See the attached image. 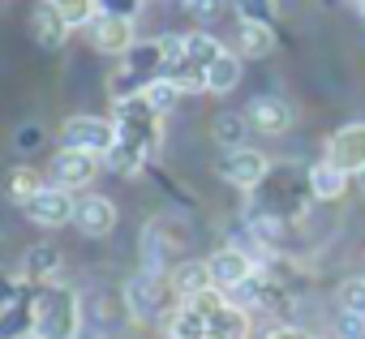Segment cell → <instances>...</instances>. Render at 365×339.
Instances as JSON below:
<instances>
[{
    "mask_svg": "<svg viewBox=\"0 0 365 339\" xmlns=\"http://www.w3.org/2000/svg\"><path fill=\"white\" fill-rule=\"evenodd\" d=\"M207 262H211L215 288H224V292H232V288H237L241 279H250V275L258 271V258H254V254H245V249H237V245H228V249L211 254Z\"/></svg>",
    "mask_w": 365,
    "mask_h": 339,
    "instance_id": "cell-10",
    "label": "cell"
},
{
    "mask_svg": "<svg viewBox=\"0 0 365 339\" xmlns=\"http://www.w3.org/2000/svg\"><path fill=\"white\" fill-rule=\"evenodd\" d=\"M176 5H190V0H176Z\"/></svg>",
    "mask_w": 365,
    "mask_h": 339,
    "instance_id": "cell-35",
    "label": "cell"
},
{
    "mask_svg": "<svg viewBox=\"0 0 365 339\" xmlns=\"http://www.w3.org/2000/svg\"><path fill=\"white\" fill-rule=\"evenodd\" d=\"M211 339H250V309L228 301V305L211 318Z\"/></svg>",
    "mask_w": 365,
    "mask_h": 339,
    "instance_id": "cell-17",
    "label": "cell"
},
{
    "mask_svg": "<svg viewBox=\"0 0 365 339\" xmlns=\"http://www.w3.org/2000/svg\"><path fill=\"white\" fill-rule=\"evenodd\" d=\"M339 335H344V339H361V335H365V313L344 309V313H339Z\"/></svg>",
    "mask_w": 365,
    "mask_h": 339,
    "instance_id": "cell-27",
    "label": "cell"
},
{
    "mask_svg": "<svg viewBox=\"0 0 365 339\" xmlns=\"http://www.w3.org/2000/svg\"><path fill=\"white\" fill-rule=\"evenodd\" d=\"M245 116H250V125H254L258 133H267V137L292 129V108H288L284 99H275V95H258V99L245 108Z\"/></svg>",
    "mask_w": 365,
    "mask_h": 339,
    "instance_id": "cell-11",
    "label": "cell"
},
{
    "mask_svg": "<svg viewBox=\"0 0 365 339\" xmlns=\"http://www.w3.org/2000/svg\"><path fill=\"white\" fill-rule=\"evenodd\" d=\"M327 159H331L335 167H344L348 177L361 172V167H365V125L356 120V125L335 129V133L327 137Z\"/></svg>",
    "mask_w": 365,
    "mask_h": 339,
    "instance_id": "cell-8",
    "label": "cell"
},
{
    "mask_svg": "<svg viewBox=\"0 0 365 339\" xmlns=\"http://www.w3.org/2000/svg\"><path fill=\"white\" fill-rule=\"evenodd\" d=\"M194 18H202V22H211V18H220L224 14V0H190V5H185Z\"/></svg>",
    "mask_w": 365,
    "mask_h": 339,
    "instance_id": "cell-28",
    "label": "cell"
},
{
    "mask_svg": "<svg viewBox=\"0 0 365 339\" xmlns=\"http://www.w3.org/2000/svg\"><path fill=\"white\" fill-rule=\"evenodd\" d=\"M99 159L95 150H78V146H65L52 155V185H65V189H82L99 177Z\"/></svg>",
    "mask_w": 365,
    "mask_h": 339,
    "instance_id": "cell-5",
    "label": "cell"
},
{
    "mask_svg": "<svg viewBox=\"0 0 365 339\" xmlns=\"http://www.w3.org/2000/svg\"><path fill=\"white\" fill-rule=\"evenodd\" d=\"M39 189H43V181H39L35 167H14V172H9V198H14L18 207H26Z\"/></svg>",
    "mask_w": 365,
    "mask_h": 339,
    "instance_id": "cell-24",
    "label": "cell"
},
{
    "mask_svg": "<svg viewBox=\"0 0 365 339\" xmlns=\"http://www.w3.org/2000/svg\"><path fill=\"white\" fill-rule=\"evenodd\" d=\"M262 339H309V335H305L301 326H271Z\"/></svg>",
    "mask_w": 365,
    "mask_h": 339,
    "instance_id": "cell-31",
    "label": "cell"
},
{
    "mask_svg": "<svg viewBox=\"0 0 365 339\" xmlns=\"http://www.w3.org/2000/svg\"><path fill=\"white\" fill-rule=\"evenodd\" d=\"M180 95H185V90H180V86H176L172 78H155V82L146 86V103H150V108H155L159 116H163V112H172Z\"/></svg>",
    "mask_w": 365,
    "mask_h": 339,
    "instance_id": "cell-25",
    "label": "cell"
},
{
    "mask_svg": "<svg viewBox=\"0 0 365 339\" xmlns=\"http://www.w3.org/2000/svg\"><path fill=\"white\" fill-rule=\"evenodd\" d=\"M73 228L82 236H108L116 228V207L103 194H82L73 207Z\"/></svg>",
    "mask_w": 365,
    "mask_h": 339,
    "instance_id": "cell-9",
    "label": "cell"
},
{
    "mask_svg": "<svg viewBox=\"0 0 365 339\" xmlns=\"http://www.w3.org/2000/svg\"><path fill=\"white\" fill-rule=\"evenodd\" d=\"M228 48L215 39V35H207V31H194V35H185V56L198 65V69H207L211 61H220Z\"/></svg>",
    "mask_w": 365,
    "mask_h": 339,
    "instance_id": "cell-22",
    "label": "cell"
},
{
    "mask_svg": "<svg viewBox=\"0 0 365 339\" xmlns=\"http://www.w3.org/2000/svg\"><path fill=\"white\" fill-rule=\"evenodd\" d=\"M125 296H129V309L138 313V318H163L168 322V313L180 305V296H176V288H172V279L168 283H159L155 275H142V279H129V288H125Z\"/></svg>",
    "mask_w": 365,
    "mask_h": 339,
    "instance_id": "cell-3",
    "label": "cell"
},
{
    "mask_svg": "<svg viewBox=\"0 0 365 339\" xmlns=\"http://www.w3.org/2000/svg\"><path fill=\"white\" fill-rule=\"evenodd\" d=\"M52 5L61 9V18L78 31V26H91L99 14H103V5H99V0H52Z\"/></svg>",
    "mask_w": 365,
    "mask_h": 339,
    "instance_id": "cell-23",
    "label": "cell"
},
{
    "mask_svg": "<svg viewBox=\"0 0 365 339\" xmlns=\"http://www.w3.org/2000/svg\"><path fill=\"white\" fill-rule=\"evenodd\" d=\"M22 271H26L31 283H48V279L61 271V249H52V245H35V249H26Z\"/></svg>",
    "mask_w": 365,
    "mask_h": 339,
    "instance_id": "cell-20",
    "label": "cell"
},
{
    "mask_svg": "<svg viewBox=\"0 0 365 339\" xmlns=\"http://www.w3.org/2000/svg\"><path fill=\"white\" fill-rule=\"evenodd\" d=\"M91 43L108 56H129L133 52V18L125 14H99L91 22Z\"/></svg>",
    "mask_w": 365,
    "mask_h": 339,
    "instance_id": "cell-7",
    "label": "cell"
},
{
    "mask_svg": "<svg viewBox=\"0 0 365 339\" xmlns=\"http://www.w3.org/2000/svg\"><path fill=\"white\" fill-rule=\"evenodd\" d=\"M18 142H22V146H31V142H35V146H39V142H43V133H39V129H31V125H26V129H22V133H18Z\"/></svg>",
    "mask_w": 365,
    "mask_h": 339,
    "instance_id": "cell-32",
    "label": "cell"
},
{
    "mask_svg": "<svg viewBox=\"0 0 365 339\" xmlns=\"http://www.w3.org/2000/svg\"><path fill=\"white\" fill-rule=\"evenodd\" d=\"M99 5H103V14H125V18H133L138 0H99Z\"/></svg>",
    "mask_w": 365,
    "mask_h": 339,
    "instance_id": "cell-30",
    "label": "cell"
},
{
    "mask_svg": "<svg viewBox=\"0 0 365 339\" xmlns=\"http://www.w3.org/2000/svg\"><path fill=\"white\" fill-rule=\"evenodd\" d=\"M78 330H82V301H78V292L61 288V283L39 288L31 335L35 339H78Z\"/></svg>",
    "mask_w": 365,
    "mask_h": 339,
    "instance_id": "cell-1",
    "label": "cell"
},
{
    "mask_svg": "<svg viewBox=\"0 0 365 339\" xmlns=\"http://www.w3.org/2000/svg\"><path fill=\"white\" fill-rule=\"evenodd\" d=\"M73 207H78L73 189H65V185H43V189L26 202V215H31V224H39V228H61V224L73 219Z\"/></svg>",
    "mask_w": 365,
    "mask_h": 339,
    "instance_id": "cell-6",
    "label": "cell"
},
{
    "mask_svg": "<svg viewBox=\"0 0 365 339\" xmlns=\"http://www.w3.org/2000/svg\"><path fill=\"white\" fill-rule=\"evenodd\" d=\"M344 189H348V172H344V167H335L331 159H322V163L309 167V198L335 202V198H344Z\"/></svg>",
    "mask_w": 365,
    "mask_h": 339,
    "instance_id": "cell-14",
    "label": "cell"
},
{
    "mask_svg": "<svg viewBox=\"0 0 365 339\" xmlns=\"http://www.w3.org/2000/svg\"><path fill=\"white\" fill-rule=\"evenodd\" d=\"M241 56H267L275 52V26L258 22V18H241Z\"/></svg>",
    "mask_w": 365,
    "mask_h": 339,
    "instance_id": "cell-16",
    "label": "cell"
},
{
    "mask_svg": "<svg viewBox=\"0 0 365 339\" xmlns=\"http://www.w3.org/2000/svg\"><path fill=\"white\" fill-rule=\"evenodd\" d=\"M215 172H220V181H228L237 189H258L267 181V172H271V159L262 150H254V146H237V150L220 155Z\"/></svg>",
    "mask_w": 365,
    "mask_h": 339,
    "instance_id": "cell-2",
    "label": "cell"
},
{
    "mask_svg": "<svg viewBox=\"0 0 365 339\" xmlns=\"http://www.w3.org/2000/svg\"><path fill=\"white\" fill-rule=\"evenodd\" d=\"M168 339H211V322L198 309H190L185 301H180L168 313Z\"/></svg>",
    "mask_w": 365,
    "mask_h": 339,
    "instance_id": "cell-15",
    "label": "cell"
},
{
    "mask_svg": "<svg viewBox=\"0 0 365 339\" xmlns=\"http://www.w3.org/2000/svg\"><path fill=\"white\" fill-rule=\"evenodd\" d=\"M150 150L146 146H138V142H116L108 155H103V167H108V172H116V177H133L138 172V167H142V159H146Z\"/></svg>",
    "mask_w": 365,
    "mask_h": 339,
    "instance_id": "cell-19",
    "label": "cell"
},
{
    "mask_svg": "<svg viewBox=\"0 0 365 339\" xmlns=\"http://www.w3.org/2000/svg\"><path fill=\"white\" fill-rule=\"evenodd\" d=\"M356 177H361V185H365V167H361V172H356Z\"/></svg>",
    "mask_w": 365,
    "mask_h": 339,
    "instance_id": "cell-33",
    "label": "cell"
},
{
    "mask_svg": "<svg viewBox=\"0 0 365 339\" xmlns=\"http://www.w3.org/2000/svg\"><path fill=\"white\" fill-rule=\"evenodd\" d=\"M237 5L245 18H258V22H267V14H271V0H237Z\"/></svg>",
    "mask_w": 365,
    "mask_h": 339,
    "instance_id": "cell-29",
    "label": "cell"
},
{
    "mask_svg": "<svg viewBox=\"0 0 365 339\" xmlns=\"http://www.w3.org/2000/svg\"><path fill=\"white\" fill-rule=\"evenodd\" d=\"M339 309L365 313V279H348V283L339 288Z\"/></svg>",
    "mask_w": 365,
    "mask_h": 339,
    "instance_id": "cell-26",
    "label": "cell"
},
{
    "mask_svg": "<svg viewBox=\"0 0 365 339\" xmlns=\"http://www.w3.org/2000/svg\"><path fill=\"white\" fill-rule=\"evenodd\" d=\"M254 125H250V116H241V112H220L215 116V142L224 146V150H237V146H245V133H250Z\"/></svg>",
    "mask_w": 365,
    "mask_h": 339,
    "instance_id": "cell-21",
    "label": "cell"
},
{
    "mask_svg": "<svg viewBox=\"0 0 365 339\" xmlns=\"http://www.w3.org/2000/svg\"><path fill=\"white\" fill-rule=\"evenodd\" d=\"M172 288H176V296L180 301H190V296H198V292H207V288H215V275H211V262H198V258H190V262H180V266H172Z\"/></svg>",
    "mask_w": 365,
    "mask_h": 339,
    "instance_id": "cell-13",
    "label": "cell"
},
{
    "mask_svg": "<svg viewBox=\"0 0 365 339\" xmlns=\"http://www.w3.org/2000/svg\"><path fill=\"white\" fill-rule=\"evenodd\" d=\"M61 137H65V146L108 155L120 142V129H116V120H103V116H69L65 129H61Z\"/></svg>",
    "mask_w": 365,
    "mask_h": 339,
    "instance_id": "cell-4",
    "label": "cell"
},
{
    "mask_svg": "<svg viewBox=\"0 0 365 339\" xmlns=\"http://www.w3.org/2000/svg\"><path fill=\"white\" fill-rule=\"evenodd\" d=\"M318 339H335V335H318Z\"/></svg>",
    "mask_w": 365,
    "mask_h": 339,
    "instance_id": "cell-34",
    "label": "cell"
},
{
    "mask_svg": "<svg viewBox=\"0 0 365 339\" xmlns=\"http://www.w3.org/2000/svg\"><path fill=\"white\" fill-rule=\"evenodd\" d=\"M356 5H361V9H365V0H356Z\"/></svg>",
    "mask_w": 365,
    "mask_h": 339,
    "instance_id": "cell-36",
    "label": "cell"
},
{
    "mask_svg": "<svg viewBox=\"0 0 365 339\" xmlns=\"http://www.w3.org/2000/svg\"><path fill=\"white\" fill-rule=\"evenodd\" d=\"M31 31H35V43H39V48H61L73 26L61 18V9L52 5V0H39L35 14H31Z\"/></svg>",
    "mask_w": 365,
    "mask_h": 339,
    "instance_id": "cell-12",
    "label": "cell"
},
{
    "mask_svg": "<svg viewBox=\"0 0 365 339\" xmlns=\"http://www.w3.org/2000/svg\"><path fill=\"white\" fill-rule=\"evenodd\" d=\"M237 82H241V56L237 52H224L220 61L207 65V90L211 95H228V90H237Z\"/></svg>",
    "mask_w": 365,
    "mask_h": 339,
    "instance_id": "cell-18",
    "label": "cell"
}]
</instances>
